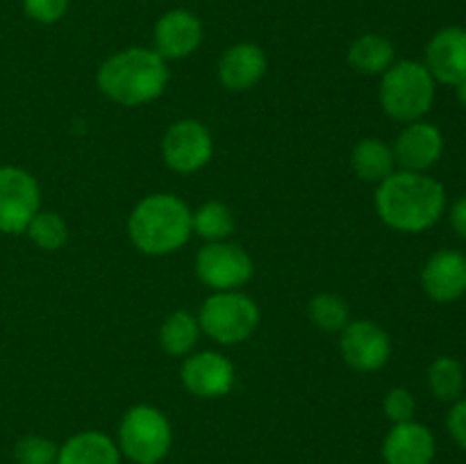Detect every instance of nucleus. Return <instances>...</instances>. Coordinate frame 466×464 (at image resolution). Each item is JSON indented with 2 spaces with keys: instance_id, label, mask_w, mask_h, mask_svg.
Segmentation results:
<instances>
[{
  "instance_id": "3",
  "label": "nucleus",
  "mask_w": 466,
  "mask_h": 464,
  "mask_svg": "<svg viewBox=\"0 0 466 464\" xmlns=\"http://www.w3.org/2000/svg\"><path fill=\"white\" fill-rule=\"evenodd\" d=\"M127 232L141 253L168 255L189 241L191 212L177 196L153 194L132 209Z\"/></svg>"
},
{
  "instance_id": "5",
  "label": "nucleus",
  "mask_w": 466,
  "mask_h": 464,
  "mask_svg": "<svg viewBox=\"0 0 466 464\" xmlns=\"http://www.w3.org/2000/svg\"><path fill=\"white\" fill-rule=\"evenodd\" d=\"M168 419L153 405H135L118 428V450L135 464H157L171 450Z\"/></svg>"
},
{
  "instance_id": "12",
  "label": "nucleus",
  "mask_w": 466,
  "mask_h": 464,
  "mask_svg": "<svg viewBox=\"0 0 466 464\" xmlns=\"http://www.w3.org/2000/svg\"><path fill=\"white\" fill-rule=\"evenodd\" d=\"M426 68L432 80L458 86L466 80V30L460 25L441 27L426 45Z\"/></svg>"
},
{
  "instance_id": "22",
  "label": "nucleus",
  "mask_w": 466,
  "mask_h": 464,
  "mask_svg": "<svg viewBox=\"0 0 466 464\" xmlns=\"http://www.w3.org/2000/svg\"><path fill=\"white\" fill-rule=\"evenodd\" d=\"M200 335L198 318L194 314L177 309L167 321L162 323L159 330V344L168 355H187L196 346Z\"/></svg>"
},
{
  "instance_id": "1",
  "label": "nucleus",
  "mask_w": 466,
  "mask_h": 464,
  "mask_svg": "<svg viewBox=\"0 0 466 464\" xmlns=\"http://www.w3.org/2000/svg\"><path fill=\"white\" fill-rule=\"evenodd\" d=\"M376 209L399 232H423L446 212V189L428 173L394 171L378 185Z\"/></svg>"
},
{
  "instance_id": "10",
  "label": "nucleus",
  "mask_w": 466,
  "mask_h": 464,
  "mask_svg": "<svg viewBox=\"0 0 466 464\" xmlns=\"http://www.w3.org/2000/svg\"><path fill=\"white\" fill-rule=\"evenodd\" d=\"M341 355L358 371H378L390 362V335L373 321H355L341 330Z\"/></svg>"
},
{
  "instance_id": "25",
  "label": "nucleus",
  "mask_w": 466,
  "mask_h": 464,
  "mask_svg": "<svg viewBox=\"0 0 466 464\" xmlns=\"http://www.w3.org/2000/svg\"><path fill=\"white\" fill-rule=\"evenodd\" d=\"M309 318L319 330L339 332L349 326V305L335 294H319L309 303Z\"/></svg>"
},
{
  "instance_id": "31",
  "label": "nucleus",
  "mask_w": 466,
  "mask_h": 464,
  "mask_svg": "<svg viewBox=\"0 0 466 464\" xmlns=\"http://www.w3.org/2000/svg\"><path fill=\"white\" fill-rule=\"evenodd\" d=\"M455 89H458V100L466 107V80L460 82V85L455 86Z\"/></svg>"
},
{
  "instance_id": "23",
  "label": "nucleus",
  "mask_w": 466,
  "mask_h": 464,
  "mask_svg": "<svg viewBox=\"0 0 466 464\" xmlns=\"http://www.w3.org/2000/svg\"><path fill=\"white\" fill-rule=\"evenodd\" d=\"M232 230H235V218H232L230 207L217 200L205 203L203 207L196 209V214H191V232L203 239L223 241L232 235Z\"/></svg>"
},
{
  "instance_id": "26",
  "label": "nucleus",
  "mask_w": 466,
  "mask_h": 464,
  "mask_svg": "<svg viewBox=\"0 0 466 464\" xmlns=\"http://www.w3.org/2000/svg\"><path fill=\"white\" fill-rule=\"evenodd\" d=\"M59 446L41 435L21 437L14 446L16 464H57Z\"/></svg>"
},
{
  "instance_id": "20",
  "label": "nucleus",
  "mask_w": 466,
  "mask_h": 464,
  "mask_svg": "<svg viewBox=\"0 0 466 464\" xmlns=\"http://www.w3.org/2000/svg\"><path fill=\"white\" fill-rule=\"evenodd\" d=\"M396 48L387 36L376 35H362L350 44L349 48V64L358 73L364 76H378V73H385L387 68L394 64Z\"/></svg>"
},
{
  "instance_id": "15",
  "label": "nucleus",
  "mask_w": 466,
  "mask_h": 464,
  "mask_svg": "<svg viewBox=\"0 0 466 464\" xmlns=\"http://www.w3.org/2000/svg\"><path fill=\"white\" fill-rule=\"evenodd\" d=\"M421 287L428 298L437 303L462 298L466 294V255L453 248L437 250L423 267Z\"/></svg>"
},
{
  "instance_id": "14",
  "label": "nucleus",
  "mask_w": 466,
  "mask_h": 464,
  "mask_svg": "<svg viewBox=\"0 0 466 464\" xmlns=\"http://www.w3.org/2000/svg\"><path fill=\"white\" fill-rule=\"evenodd\" d=\"M155 53L164 59H185L203 41V23L189 9H171L155 23Z\"/></svg>"
},
{
  "instance_id": "29",
  "label": "nucleus",
  "mask_w": 466,
  "mask_h": 464,
  "mask_svg": "<svg viewBox=\"0 0 466 464\" xmlns=\"http://www.w3.org/2000/svg\"><path fill=\"white\" fill-rule=\"evenodd\" d=\"M446 428L460 449L466 450V398H458L446 417Z\"/></svg>"
},
{
  "instance_id": "13",
  "label": "nucleus",
  "mask_w": 466,
  "mask_h": 464,
  "mask_svg": "<svg viewBox=\"0 0 466 464\" xmlns=\"http://www.w3.org/2000/svg\"><path fill=\"white\" fill-rule=\"evenodd\" d=\"M180 376L187 391L198 398H218V396H226L235 385V368L230 359L214 350H203L187 358Z\"/></svg>"
},
{
  "instance_id": "17",
  "label": "nucleus",
  "mask_w": 466,
  "mask_h": 464,
  "mask_svg": "<svg viewBox=\"0 0 466 464\" xmlns=\"http://www.w3.org/2000/svg\"><path fill=\"white\" fill-rule=\"evenodd\" d=\"M267 55L255 44H237L223 53L218 62V77L230 91H246L258 85L267 73Z\"/></svg>"
},
{
  "instance_id": "28",
  "label": "nucleus",
  "mask_w": 466,
  "mask_h": 464,
  "mask_svg": "<svg viewBox=\"0 0 466 464\" xmlns=\"http://www.w3.org/2000/svg\"><path fill=\"white\" fill-rule=\"evenodd\" d=\"M23 12L41 25H53L68 12V0H23Z\"/></svg>"
},
{
  "instance_id": "19",
  "label": "nucleus",
  "mask_w": 466,
  "mask_h": 464,
  "mask_svg": "<svg viewBox=\"0 0 466 464\" xmlns=\"http://www.w3.org/2000/svg\"><path fill=\"white\" fill-rule=\"evenodd\" d=\"M350 164H353V171L360 180L380 185L385 177L394 173V150L385 141L369 136V139H362L355 146L353 155H350Z\"/></svg>"
},
{
  "instance_id": "8",
  "label": "nucleus",
  "mask_w": 466,
  "mask_h": 464,
  "mask_svg": "<svg viewBox=\"0 0 466 464\" xmlns=\"http://www.w3.org/2000/svg\"><path fill=\"white\" fill-rule=\"evenodd\" d=\"M39 212V185L18 166H0V232L21 235Z\"/></svg>"
},
{
  "instance_id": "30",
  "label": "nucleus",
  "mask_w": 466,
  "mask_h": 464,
  "mask_svg": "<svg viewBox=\"0 0 466 464\" xmlns=\"http://www.w3.org/2000/svg\"><path fill=\"white\" fill-rule=\"evenodd\" d=\"M449 223L458 237L466 239V196H460L449 209Z\"/></svg>"
},
{
  "instance_id": "9",
  "label": "nucleus",
  "mask_w": 466,
  "mask_h": 464,
  "mask_svg": "<svg viewBox=\"0 0 466 464\" xmlns=\"http://www.w3.org/2000/svg\"><path fill=\"white\" fill-rule=\"evenodd\" d=\"M214 141L208 127L194 118L173 123L162 141L164 162L177 173H194L212 159Z\"/></svg>"
},
{
  "instance_id": "18",
  "label": "nucleus",
  "mask_w": 466,
  "mask_h": 464,
  "mask_svg": "<svg viewBox=\"0 0 466 464\" xmlns=\"http://www.w3.org/2000/svg\"><path fill=\"white\" fill-rule=\"evenodd\" d=\"M57 464H121V450L103 432H80L59 446Z\"/></svg>"
},
{
  "instance_id": "2",
  "label": "nucleus",
  "mask_w": 466,
  "mask_h": 464,
  "mask_svg": "<svg viewBox=\"0 0 466 464\" xmlns=\"http://www.w3.org/2000/svg\"><path fill=\"white\" fill-rule=\"evenodd\" d=\"M96 80L98 89L114 103L137 107L162 94L168 82V66L155 50L127 48L105 59Z\"/></svg>"
},
{
  "instance_id": "6",
  "label": "nucleus",
  "mask_w": 466,
  "mask_h": 464,
  "mask_svg": "<svg viewBox=\"0 0 466 464\" xmlns=\"http://www.w3.org/2000/svg\"><path fill=\"white\" fill-rule=\"evenodd\" d=\"M259 323V309L250 296L239 291H217L203 303L198 326L218 344H239L248 339Z\"/></svg>"
},
{
  "instance_id": "27",
  "label": "nucleus",
  "mask_w": 466,
  "mask_h": 464,
  "mask_svg": "<svg viewBox=\"0 0 466 464\" xmlns=\"http://www.w3.org/2000/svg\"><path fill=\"white\" fill-rule=\"evenodd\" d=\"M382 405H385V414L391 423L412 421L414 412H417V400L403 387H394V389L387 391Z\"/></svg>"
},
{
  "instance_id": "11",
  "label": "nucleus",
  "mask_w": 466,
  "mask_h": 464,
  "mask_svg": "<svg viewBox=\"0 0 466 464\" xmlns=\"http://www.w3.org/2000/svg\"><path fill=\"white\" fill-rule=\"evenodd\" d=\"M394 159L400 171L426 173L435 166L444 153V135L437 126L426 121H414L400 130L396 144L391 146Z\"/></svg>"
},
{
  "instance_id": "4",
  "label": "nucleus",
  "mask_w": 466,
  "mask_h": 464,
  "mask_svg": "<svg viewBox=\"0 0 466 464\" xmlns=\"http://www.w3.org/2000/svg\"><path fill=\"white\" fill-rule=\"evenodd\" d=\"M435 85L426 64L403 59L382 73L380 105L399 123L421 121L435 103Z\"/></svg>"
},
{
  "instance_id": "16",
  "label": "nucleus",
  "mask_w": 466,
  "mask_h": 464,
  "mask_svg": "<svg viewBox=\"0 0 466 464\" xmlns=\"http://www.w3.org/2000/svg\"><path fill=\"white\" fill-rule=\"evenodd\" d=\"M437 453L435 435L419 421L394 423L382 441L385 464H432Z\"/></svg>"
},
{
  "instance_id": "21",
  "label": "nucleus",
  "mask_w": 466,
  "mask_h": 464,
  "mask_svg": "<svg viewBox=\"0 0 466 464\" xmlns=\"http://www.w3.org/2000/svg\"><path fill=\"white\" fill-rule=\"evenodd\" d=\"M428 387H431L432 396L444 403H455L458 398H462L466 387L462 364L451 355L437 358L428 368Z\"/></svg>"
},
{
  "instance_id": "24",
  "label": "nucleus",
  "mask_w": 466,
  "mask_h": 464,
  "mask_svg": "<svg viewBox=\"0 0 466 464\" xmlns=\"http://www.w3.org/2000/svg\"><path fill=\"white\" fill-rule=\"evenodd\" d=\"M27 237L44 250H57L66 244L68 227L55 212H36L27 226Z\"/></svg>"
},
{
  "instance_id": "7",
  "label": "nucleus",
  "mask_w": 466,
  "mask_h": 464,
  "mask_svg": "<svg viewBox=\"0 0 466 464\" xmlns=\"http://www.w3.org/2000/svg\"><path fill=\"white\" fill-rule=\"evenodd\" d=\"M196 273L214 291H235L253 277V259L241 246L209 241L196 255Z\"/></svg>"
}]
</instances>
